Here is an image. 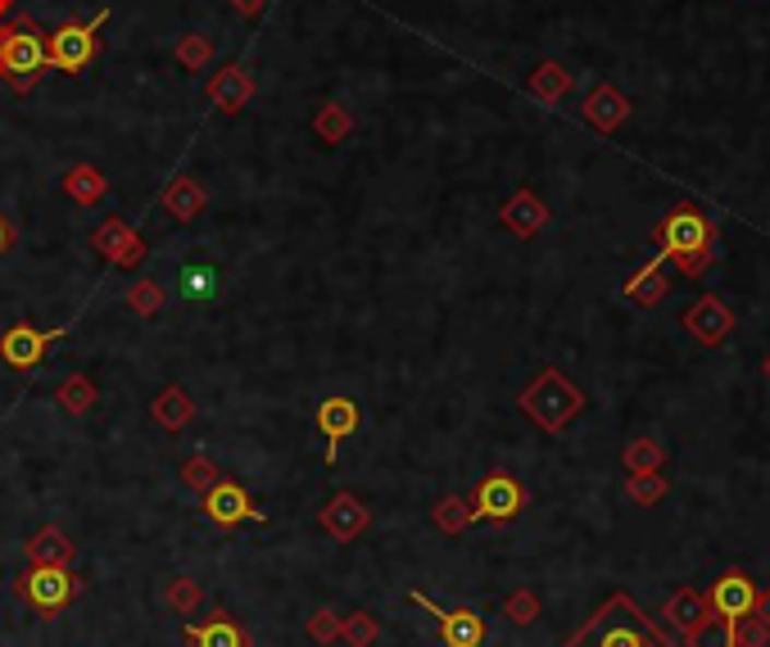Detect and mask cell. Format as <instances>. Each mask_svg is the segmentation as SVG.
I'll return each instance as SVG.
<instances>
[{"mask_svg": "<svg viewBox=\"0 0 770 647\" xmlns=\"http://www.w3.org/2000/svg\"><path fill=\"white\" fill-rule=\"evenodd\" d=\"M653 250L662 263H671L685 276H702L716 263V223L707 218V208L694 200H680L662 213V223L653 227Z\"/></svg>", "mask_w": 770, "mask_h": 647, "instance_id": "cell-1", "label": "cell"}, {"mask_svg": "<svg viewBox=\"0 0 770 647\" xmlns=\"http://www.w3.org/2000/svg\"><path fill=\"white\" fill-rule=\"evenodd\" d=\"M567 647H671V638L658 630V621L643 611L630 594H612L603 607L590 611Z\"/></svg>", "mask_w": 770, "mask_h": 647, "instance_id": "cell-2", "label": "cell"}, {"mask_svg": "<svg viewBox=\"0 0 770 647\" xmlns=\"http://www.w3.org/2000/svg\"><path fill=\"white\" fill-rule=\"evenodd\" d=\"M521 412H526L544 435H562V430L584 412V394H580V385H571L558 367H544V372L521 390Z\"/></svg>", "mask_w": 770, "mask_h": 647, "instance_id": "cell-3", "label": "cell"}, {"mask_svg": "<svg viewBox=\"0 0 770 647\" xmlns=\"http://www.w3.org/2000/svg\"><path fill=\"white\" fill-rule=\"evenodd\" d=\"M50 69L46 59V33L37 27V19H14L5 23V69H0V77H5L19 96H27L42 73Z\"/></svg>", "mask_w": 770, "mask_h": 647, "instance_id": "cell-4", "label": "cell"}, {"mask_svg": "<svg viewBox=\"0 0 770 647\" xmlns=\"http://www.w3.org/2000/svg\"><path fill=\"white\" fill-rule=\"evenodd\" d=\"M109 23V10H100L86 23H59L46 37V59L55 73H86L100 55V27Z\"/></svg>", "mask_w": 770, "mask_h": 647, "instance_id": "cell-5", "label": "cell"}, {"mask_svg": "<svg viewBox=\"0 0 770 647\" xmlns=\"http://www.w3.org/2000/svg\"><path fill=\"white\" fill-rule=\"evenodd\" d=\"M531 503V489L521 484L517 476L508 471H489L481 484H476V494H472V516L476 520H495V526H508L512 516H521Z\"/></svg>", "mask_w": 770, "mask_h": 647, "instance_id": "cell-6", "label": "cell"}, {"mask_svg": "<svg viewBox=\"0 0 770 647\" xmlns=\"http://www.w3.org/2000/svg\"><path fill=\"white\" fill-rule=\"evenodd\" d=\"M78 594H82V579L69 566H33L19 579V598L33 611H42V615L64 611Z\"/></svg>", "mask_w": 770, "mask_h": 647, "instance_id": "cell-7", "label": "cell"}, {"mask_svg": "<svg viewBox=\"0 0 770 647\" xmlns=\"http://www.w3.org/2000/svg\"><path fill=\"white\" fill-rule=\"evenodd\" d=\"M73 326H33V322H14L5 335H0V358H5L10 372H33V367L46 362L55 340H69Z\"/></svg>", "mask_w": 770, "mask_h": 647, "instance_id": "cell-8", "label": "cell"}, {"mask_svg": "<svg viewBox=\"0 0 770 647\" xmlns=\"http://www.w3.org/2000/svg\"><path fill=\"white\" fill-rule=\"evenodd\" d=\"M422 611L436 615V625H440V643L445 647H481L485 643V615L476 607H436L422 589L408 594Z\"/></svg>", "mask_w": 770, "mask_h": 647, "instance_id": "cell-9", "label": "cell"}, {"mask_svg": "<svg viewBox=\"0 0 770 647\" xmlns=\"http://www.w3.org/2000/svg\"><path fill=\"white\" fill-rule=\"evenodd\" d=\"M753 602H757V579L744 571H725V575H716L712 589H707V607H712V615H721L730 630L744 621V615H753Z\"/></svg>", "mask_w": 770, "mask_h": 647, "instance_id": "cell-10", "label": "cell"}, {"mask_svg": "<svg viewBox=\"0 0 770 647\" xmlns=\"http://www.w3.org/2000/svg\"><path fill=\"white\" fill-rule=\"evenodd\" d=\"M680 326L694 335L698 345L716 349V345H725V340H730V331H734V313H730V303H725V299H716V295H702L694 308H685Z\"/></svg>", "mask_w": 770, "mask_h": 647, "instance_id": "cell-11", "label": "cell"}, {"mask_svg": "<svg viewBox=\"0 0 770 647\" xmlns=\"http://www.w3.org/2000/svg\"><path fill=\"white\" fill-rule=\"evenodd\" d=\"M204 499V516L213 520L218 530H236V526H245V520H263V512L254 507V499L245 494L240 484H232V480H218L209 489V494H200Z\"/></svg>", "mask_w": 770, "mask_h": 647, "instance_id": "cell-12", "label": "cell"}, {"mask_svg": "<svg viewBox=\"0 0 770 647\" xmlns=\"http://www.w3.org/2000/svg\"><path fill=\"white\" fill-rule=\"evenodd\" d=\"M318 526H322L335 543H354L367 526H372V512H367V503H363L358 494H350V489H345V494H335V499L318 512Z\"/></svg>", "mask_w": 770, "mask_h": 647, "instance_id": "cell-13", "label": "cell"}, {"mask_svg": "<svg viewBox=\"0 0 770 647\" xmlns=\"http://www.w3.org/2000/svg\"><path fill=\"white\" fill-rule=\"evenodd\" d=\"M91 250L96 254H105V259H114V267H137L150 250H145V240L122 223V218H109V223H100L96 231H91Z\"/></svg>", "mask_w": 770, "mask_h": 647, "instance_id": "cell-14", "label": "cell"}, {"mask_svg": "<svg viewBox=\"0 0 770 647\" xmlns=\"http://www.w3.org/2000/svg\"><path fill=\"white\" fill-rule=\"evenodd\" d=\"M358 421H363V412H358L354 398H345V394L322 398V408H318V430L327 435V467L335 462V453H341V444L358 430Z\"/></svg>", "mask_w": 770, "mask_h": 647, "instance_id": "cell-15", "label": "cell"}, {"mask_svg": "<svg viewBox=\"0 0 770 647\" xmlns=\"http://www.w3.org/2000/svg\"><path fill=\"white\" fill-rule=\"evenodd\" d=\"M630 109H635V105H630V100H626V96H621V91H616L612 82H599V86L590 91V96H584L580 118L590 122L594 132H603V136H607V132H616V128H621V122L630 118Z\"/></svg>", "mask_w": 770, "mask_h": 647, "instance_id": "cell-16", "label": "cell"}, {"mask_svg": "<svg viewBox=\"0 0 770 647\" xmlns=\"http://www.w3.org/2000/svg\"><path fill=\"white\" fill-rule=\"evenodd\" d=\"M250 100H254V73L245 64H227L218 77L209 82V105L218 113H240Z\"/></svg>", "mask_w": 770, "mask_h": 647, "instance_id": "cell-17", "label": "cell"}, {"mask_svg": "<svg viewBox=\"0 0 770 647\" xmlns=\"http://www.w3.org/2000/svg\"><path fill=\"white\" fill-rule=\"evenodd\" d=\"M499 223L512 231V236H521V240H531V236H540L544 231V223H548V204L526 187V191H517L504 208H499Z\"/></svg>", "mask_w": 770, "mask_h": 647, "instance_id": "cell-18", "label": "cell"}, {"mask_svg": "<svg viewBox=\"0 0 770 647\" xmlns=\"http://www.w3.org/2000/svg\"><path fill=\"white\" fill-rule=\"evenodd\" d=\"M571 86H576V77H571V69L562 64V59H540V64L531 69V77H526V91L540 105H562L571 96Z\"/></svg>", "mask_w": 770, "mask_h": 647, "instance_id": "cell-19", "label": "cell"}, {"mask_svg": "<svg viewBox=\"0 0 770 647\" xmlns=\"http://www.w3.org/2000/svg\"><path fill=\"white\" fill-rule=\"evenodd\" d=\"M177 295L187 303H213L223 295V272L213 263H187L177 267Z\"/></svg>", "mask_w": 770, "mask_h": 647, "instance_id": "cell-20", "label": "cell"}, {"mask_svg": "<svg viewBox=\"0 0 770 647\" xmlns=\"http://www.w3.org/2000/svg\"><path fill=\"white\" fill-rule=\"evenodd\" d=\"M666 290H671V281H666V263H662V259H649V263H643V267L630 276V281L621 286V295H626L635 308H653V303H662Z\"/></svg>", "mask_w": 770, "mask_h": 647, "instance_id": "cell-21", "label": "cell"}, {"mask_svg": "<svg viewBox=\"0 0 770 647\" xmlns=\"http://www.w3.org/2000/svg\"><path fill=\"white\" fill-rule=\"evenodd\" d=\"M662 615L671 621V630H680V634H694L707 615H712V607H707V594L698 589H675L666 602H662Z\"/></svg>", "mask_w": 770, "mask_h": 647, "instance_id": "cell-22", "label": "cell"}, {"mask_svg": "<svg viewBox=\"0 0 770 647\" xmlns=\"http://www.w3.org/2000/svg\"><path fill=\"white\" fill-rule=\"evenodd\" d=\"M159 204L173 213L177 223H196L200 208L209 204V195H204V187H200L196 177H173L168 187H164V195H159Z\"/></svg>", "mask_w": 770, "mask_h": 647, "instance_id": "cell-23", "label": "cell"}, {"mask_svg": "<svg viewBox=\"0 0 770 647\" xmlns=\"http://www.w3.org/2000/svg\"><path fill=\"white\" fill-rule=\"evenodd\" d=\"M181 638L191 647H245V630L232 621L227 611H218L204 625H181Z\"/></svg>", "mask_w": 770, "mask_h": 647, "instance_id": "cell-24", "label": "cell"}, {"mask_svg": "<svg viewBox=\"0 0 770 647\" xmlns=\"http://www.w3.org/2000/svg\"><path fill=\"white\" fill-rule=\"evenodd\" d=\"M73 552H78L73 539L59 526H46V530H37L33 539H27V562H33V566H69Z\"/></svg>", "mask_w": 770, "mask_h": 647, "instance_id": "cell-25", "label": "cell"}, {"mask_svg": "<svg viewBox=\"0 0 770 647\" xmlns=\"http://www.w3.org/2000/svg\"><path fill=\"white\" fill-rule=\"evenodd\" d=\"M150 417L159 421L164 430H181V426L196 421V398L181 390V385H168V390H159V398L150 404Z\"/></svg>", "mask_w": 770, "mask_h": 647, "instance_id": "cell-26", "label": "cell"}, {"mask_svg": "<svg viewBox=\"0 0 770 647\" xmlns=\"http://www.w3.org/2000/svg\"><path fill=\"white\" fill-rule=\"evenodd\" d=\"M105 191H109V181H105V172H100V168H91V164H73V168L64 172V195H69L73 204H82V208L100 204V200H105Z\"/></svg>", "mask_w": 770, "mask_h": 647, "instance_id": "cell-27", "label": "cell"}, {"mask_svg": "<svg viewBox=\"0 0 770 647\" xmlns=\"http://www.w3.org/2000/svg\"><path fill=\"white\" fill-rule=\"evenodd\" d=\"M430 520H436V530H445V535H462L467 526H476L472 499H440L430 507Z\"/></svg>", "mask_w": 770, "mask_h": 647, "instance_id": "cell-28", "label": "cell"}, {"mask_svg": "<svg viewBox=\"0 0 770 647\" xmlns=\"http://www.w3.org/2000/svg\"><path fill=\"white\" fill-rule=\"evenodd\" d=\"M55 398H59V408L64 412H73V417H82V412H91L96 408V385H91V376H69L64 385L55 390Z\"/></svg>", "mask_w": 770, "mask_h": 647, "instance_id": "cell-29", "label": "cell"}, {"mask_svg": "<svg viewBox=\"0 0 770 647\" xmlns=\"http://www.w3.org/2000/svg\"><path fill=\"white\" fill-rule=\"evenodd\" d=\"M313 132H318L327 145H341V141L354 132V118H350L345 105H322V109L313 113Z\"/></svg>", "mask_w": 770, "mask_h": 647, "instance_id": "cell-30", "label": "cell"}, {"mask_svg": "<svg viewBox=\"0 0 770 647\" xmlns=\"http://www.w3.org/2000/svg\"><path fill=\"white\" fill-rule=\"evenodd\" d=\"M666 489H671V480H666L662 471H630V480H626V494L635 499V507H653V503H662V499H666Z\"/></svg>", "mask_w": 770, "mask_h": 647, "instance_id": "cell-31", "label": "cell"}, {"mask_svg": "<svg viewBox=\"0 0 770 647\" xmlns=\"http://www.w3.org/2000/svg\"><path fill=\"white\" fill-rule=\"evenodd\" d=\"M218 480H223V471H218V462H213L209 453H196V457L181 462V484H191L196 494H209Z\"/></svg>", "mask_w": 770, "mask_h": 647, "instance_id": "cell-32", "label": "cell"}, {"mask_svg": "<svg viewBox=\"0 0 770 647\" xmlns=\"http://www.w3.org/2000/svg\"><path fill=\"white\" fill-rule=\"evenodd\" d=\"M200 598H204V594H200V579H191V575L168 579V589H164V602H168L173 615H196Z\"/></svg>", "mask_w": 770, "mask_h": 647, "instance_id": "cell-33", "label": "cell"}, {"mask_svg": "<svg viewBox=\"0 0 770 647\" xmlns=\"http://www.w3.org/2000/svg\"><path fill=\"white\" fill-rule=\"evenodd\" d=\"M621 462H626V471H662L666 467V448L658 440H635L621 453Z\"/></svg>", "mask_w": 770, "mask_h": 647, "instance_id": "cell-34", "label": "cell"}, {"mask_svg": "<svg viewBox=\"0 0 770 647\" xmlns=\"http://www.w3.org/2000/svg\"><path fill=\"white\" fill-rule=\"evenodd\" d=\"M341 638H345L350 647H372V643L381 638V621H377L372 611H354V615H345Z\"/></svg>", "mask_w": 770, "mask_h": 647, "instance_id": "cell-35", "label": "cell"}, {"mask_svg": "<svg viewBox=\"0 0 770 647\" xmlns=\"http://www.w3.org/2000/svg\"><path fill=\"white\" fill-rule=\"evenodd\" d=\"M173 55H177V64H181V69H191V73H196V69H204L209 59H213V41H209L204 33H187V37L177 41Z\"/></svg>", "mask_w": 770, "mask_h": 647, "instance_id": "cell-36", "label": "cell"}, {"mask_svg": "<svg viewBox=\"0 0 770 647\" xmlns=\"http://www.w3.org/2000/svg\"><path fill=\"white\" fill-rule=\"evenodd\" d=\"M341 630H345V615H335L331 607H322V611L308 615V638H313L318 647L341 643Z\"/></svg>", "mask_w": 770, "mask_h": 647, "instance_id": "cell-37", "label": "cell"}, {"mask_svg": "<svg viewBox=\"0 0 770 647\" xmlns=\"http://www.w3.org/2000/svg\"><path fill=\"white\" fill-rule=\"evenodd\" d=\"M128 308H132L137 317H154V313H159V308H164V286H159V281H150V276H145V281H137V286L128 290Z\"/></svg>", "mask_w": 770, "mask_h": 647, "instance_id": "cell-38", "label": "cell"}, {"mask_svg": "<svg viewBox=\"0 0 770 647\" xmlns=\"http://www.w3.org/2000/svg\"><path fill=\"white\" fill-rule=\"evenodd\" d=\"M685 643L689 647H734V630L721 621V615H707L694 634H685Z\"/></svg>", "mask_w": 770, "mask_h": 647, "instance_id": "cell-39", "label": "cell"}, {"mask_svg": "<svg viewBox=\"0 0 770 647\" xmlns=\"http://www.w3.org/2000/svg\"><path fill=\"white\" fill-rule=\"evenodd\" d=\"M504 615H508L512 625H535V621H540V594H531V589H517V594H508Z\"/></svg>", "mask_w": 770, "mask_h": 647, "instance_id": "cell-40", "label": "cell"}, {"mask_svg": "<svg viewBox=\"0 0 770 647\" xmlns=\"http://www.w3.org/2000/svg\"><path fill=\"white\" fill-rule=\"evenodd\" d=\"M766 643H770V625L757 621V615H744L734 625V647H766Z\"/></svg>", "mask_w": 770, "mask_h": 647, "instance_id": "cell-41", "label": "cell"}, {"mask_svg": "<svg viewBox=\"0 0 770 647\" xmlns=\"http://www.w3.org/2000/svg\"><path fill=\"white\" fill-rule=\"evenodd\" d=\"M232 10H236L240 19H259V14L268 10V0H232Z\"/></svg>", "mask_w": 770, "mask_h": 647, "instance_id": "cell-42", "label": "cell"}, {"mask_svg": "<svg viewBox=\"0 0 770 647\" xmlns=\"http://www.w3.org/2000/svg\"><path fill=\"white\" fill-rule=\"evenodd\" d=\"M753 615H757V621H766V625H770V589H757V602H753Z\"/></svg>", "mask_w": 770, "mask_h": 647, "instance_id": "cell-43", "label": "cell"}, {"mask_svg": "<svg viewBox=\"0 0 770 647\" xmlns=\"http://www.w3.org/2000/svg\"><path fill=\"white\" fill-rule=\"evenodd\" d=\"M14 250V227L5 223V213H0V259H5Z\"/></svg>", "mask_w": 770, "mask_h": 647, "instance_id": "cell-44", "label": "cell"}, {"mask_svg": "<svg viewBox=\"0 0 770 647\" xmlns=\"http://www.w3.org/2000/svg\"><path fill=\"white\" fill-rule=\"evenodd\" d=\"M0 69H5V27H0Z\"/></svg>", "mask_w": 770, "mask_h": 647, "instance_id": "cell-45", "label": "cell"}, {"mask_svg": "<svg viewBox=\"0 0 770 647\" xmlns=\"http://www.w3.org/2000/svg\"><path fill=\"white\" fill-rule=\"evenodd\" d=\"M14 10V0H0V14H10Z\"/></svg>", "mask_w": 770, "mask_h": 647, "instance_id": "cell-46", "label": "cell"}, {"mask_svg": "<svg viewBox=\"0 0 770 647\" xmlns=\"http://www.w3.org/2000/svg\"><path fill=\"white\" fill-rule=\"evenodd\" d=\"M761 372H766V381H770V358H766V362H761Z\"/></svg>", "mask_w": 770, "mask_h": 647, "instance_id": "cell-47", "label": "cell"}]
</instances>
